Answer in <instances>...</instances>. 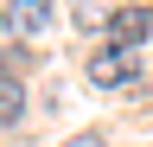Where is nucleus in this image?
Wrapping results in <instances>:
<instances>
[{
    "mask_svg": "<svg viewBox=\"0 0 153 147\" xmlns=\"http://www.w3.org/2000/svg\"><path fill=\"white\" fill-rule=\"evenodd\" d=\"M19 115H26V83L13 70H0V128H13Z\"/></svg>",
    "mask_w": 153,
    "mask_h": 147,
    "instance_id": "nucleus-2",
    "label": "nucleus"
},
{
    "mask_svg": "<svg viewBox=\"0 0 153 147\" xmlns=\"http://www.w3.org/2000/svg\"><path fill=\"white\" fill-rule=\"evenodd\" d=\"M70 147H102V134H76V141H70Z\"/></svg>",
    "mask_w": 153,
    "mask_h": 147,
    "instance_id": "nucleus-5",
    "label": "nucleus"
},
{
    "mask_svg": "<svg viewBox=\"0 0 153 147\" xmlns=\"http://www.w3.org/2000/svg\"><path fill=\"white\" fill-rule=\"evenodd\" d=\"M134 77V58H128V51H96V58H89V83L96 90H121Z\"/></svg>",
    "mask_w": 153,
    "mask_h": 147,
    "instance_id": "nucleus-1",
    "label": "nucleus"
},
{
    "mask_svg": "<svg viewBox=\"0 0 153 147\" xmlns=\"http://www.w3.org/2000/svg\"><path fill=\"white\" fill-rule=\"evenodd\" d=\"M108 26H115V39H128V45H134V39H147V32H153V13H140V7H121Z\"/></svg>",
    "mask_w": 153,
    "mask_h": 147,
    "instance_id": "nucleus-4",
    "label": "nucleus"
},
{
    "mask_svg": "<svg viewBox=\"0 0 153 147\" xmlns=\"http://www.w3.org/2000/svg\"><path fill=\"white\" fill-rule=\"evenodd\" d=\"M7 19H13V32H38V26L51 19V0H13Z\"/></svg>",
    "mask_w": 153,
    "mask_h": 147,
    "instance_id": "nucleus-3",
    "label": "nucleus"
}]
</instances>
